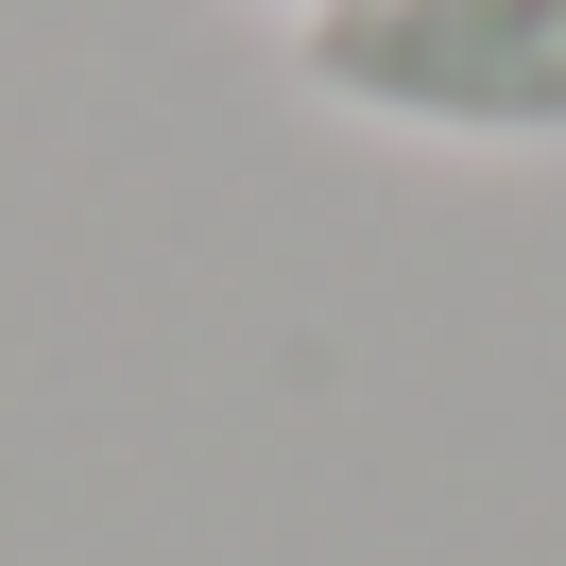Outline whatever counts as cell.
I'll list each match as a JSON object with an SVG mask.
<instances>
[{
    "label": "cell",
    "instance_id": "6da1fadb",
    "mask_svg": "<svg viewBox=\"0 0 566 566\" xmlns=\"http://www.w3.org/2000/svg\"><path fill=\"white\" fill-rule=\"evenodd\" d=\"M292 86L378 138L566 155V0H292Z\"/></svg>",
    "mask_w": 566,
    "mask_h": 566
}]
</instances>
